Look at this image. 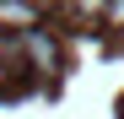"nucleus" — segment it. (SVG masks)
<instances>
[{
    "mask_svg": "<svg viewBox=\"0 0 124 119\" xmlns=\"http://www.w3.org/2000/svg\"><path fill=\"white\" fill-rule=\"evenodd\" d=\"M0 16H6V22H22V27H38V11L27 6V0H6V6H0Z\"/></svg>",
    "mask_w": 124,
    "mask_h": 119,
    "instance_id": "f03ea898",
    "label": "nucleus"
},
{
    "mask_svg": "<svg viewBox=\"0 0 124 119\" xmlns=\"http://www.w3.org/2000/svg\"><path fill=\"white\" fill-rule=\"evenodd\" d=\"M76 6H81V11H86V16H102V11H108V6H113V0H76Z\"/></svg>",
    "mask_w": 124,
    "mask_h": 119,
    "instance_id": "7ed1b4c3",
    "label": "nucleus"
},
{
    "mask_svg": "<svg viewBox=\"0 0 124 119\" xmlns=\"http://www.w3.org/2000/svg\"><path fill=\"white\" fill-rule=\"evenodd\" d=\"M102 16H108V22H124V0H113V6L102 11Z\"/></svg>",
    "mask_w": 124,
    "mask_h": 119,
    "instance_id": "20e7f679",
    "label": "nucleus"
},
{
    "mask_svg": "<svg viewBox=\"0 0 124 119\" xmlns=\"http://www.w3.org/2000/svg\"><path fill=\"white\" fill-rule=\"evenodd\" d=\"M22 49H27V60H32V70H59V43H54V33H43V27H27L22 33Z\"/></svg>",
    "mask_w": 124,
    "mask_h": 119,
    "instance_id": "f257e3e1",
    "label": "nucleus"
}]
</instances>
